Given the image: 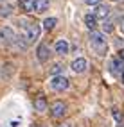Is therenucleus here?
Here are the masks:
<instances>
[{
  "instance_id": "aec40b11",
  "label": "nucleus",
  "mask_w": 124,
  "mask_h": 127,
  "mask_svg": "<svg viewBox=\"0 0 124 127\" xmlns=\"http://www.w3.org/2000/svg\"><path fill=\"white\" fill-rule=\"evenodd\" d=\"M85 4H88V5H99V4H101V0H85Z\"/></svg>"
},
{
  "instance_id": "1a4fd4ad",
  "label": "nucleus",
  "mask_w": 124,
  "mask_h": 127,
  "mask_svg": "<svg viewBox=\"0 0 124 127\" xmlns=\"http://www.w3.org/2000/svg\"><path fill=\"white\" fill-rule=\"evenodd\" d=\"M49 48H47V45L45 43H41V45H38V48H36V57H38V61L40 63H45L47 59H49Z\"/></svg>"
},
{
  "instance_id": "f257e3e1",
  "label": "nucleus",
  "mask_w": 124,
  "mask_h": 127,
  "mask_svg": "<svg viewBox=\"0 0 124 127\" xmlns=\"http://www.w3.org/2000/svg\"><path fill=\"white\" fill-rule=\"evenodd\" d=\"M40 25L38 23H29V25H23V34L16 39V43H18L22 48H27L29 45H32L34 41L40 38Z\"/></svg>"
},
{
  "instance_id": "f3484780",
  "label": "nucleus",
  "mask_w": 124,
  "mask_h": 127,
  "mask_svg": "<svg viewBox=\"0 0 124 127\" xmlns=\"http://www.w3.org/2000/svg\"><path fill=\"white\" fill-rule=\"evenodd\" d=\"M112 115H113V118H115V120H117V124H122V122H124V115L119 111V109H113V111H112Z\"/></svg>"
},
{
  "instance_id": "6ab92c4d",
  "label": "nucleus",
  "mask_w": 124,
  "mask_h": 127,
  "mask_svg": "<svg viewBox=\"0 0 124 127\" xmlns=\"http://www.w3.org/2000/svg\"><path fill=\"white\" fill-rule=\"evenodd\" d=\"M103 31H104V32H112V31H113V23H112V22H104V23H103Z\"/></svg>"
},
{
  "instance_id": "4be33fe9",
  "label": "nucleus",
  "mask_w": 124,
  "mask_h": 127,
  "mask_svg": "<svg viewBox=\"0 0 124 127\" xmlns=\"http://www.w3.org/2000/svg\"><path fill=\"white\" fill-rule=\"evenodd\" d=\"M121 31H122V34H124V20L121 22Z\"/></svg>"
},
{
  "instance_id": "b1692460",
  "label": "nucleus",
  "mask_w": 124,
  "mask_h": 127,
  "mask_svg": "<svg viewBox=\"0 0 124 127\" xmlns=\"http://www.w3.org/2000/svg\"><path fill=\"white\" fill-rule=\"evenodd\" d=\"M121 81H122V84H124V72H122V75H121Z\"/></svg>"
},
{
  "instance_id": "412c9836",
  "label": "nucleus",
  "mask_w": 124,
  "mask_h": 127,
  "mask_svg": "<svg viewBox=\"0 0 124 127\" xmlns=\"http://www.w3.org/2000/svg\"><path fill=\"white\" fill-rule=\"evenodd\" d=\"M58 127H72L70 124H61V125H58Z\"/></svg>"
},
{
  "instance_id": "dca6fc26",
  "label": "nucleus",
  "mask_w": 124,
  "mask_h": 127,
  "mask_svg": "<svg viewBox=\"0 0 124 127\" xmlns=\"http://www.w3.org/2000/svg\"><path fill=\"white\" fill-rule=\"evenodd\" d=\"M23 11H34V0H20Z\"/></svg>"
},
{
  "instance_id": "20e7f679",
  "label": "nucleus",
  "mask_w": 124,
  "mask_h": 127,
  "mask_svg": "<svg viewBox=\"0 0 124 127\" xmlns=\"http://www.w3.org/2000/svg\"><path fill=\"white\" fill-rule=\"evenodd\" d=\"M51 88L54 91H65L68 88V79L63 77V75H58V77H52L51 81Z\"/></svg>"
},
{
  "instance_id": "a878e982",
  "label": "nucleus",
  "mask_w": 124,
  "mask_h": 127,
  "mask_svg": "<svg viewBox=\"0 0 124 127\" xmlns=\"http://www.w3.org/2000/svg\"><path fill=\"white\" fill-rule=\"evenodd\" d=\"M112 2H122V0H112Z\"/></svg>"
},
{
  "instance_id": "6e6552de",
  "label": "nucleus",
  "mask_w": 124,
  "mask_h": 127,
  "mask_svg": "<svg viewBox=\"0 0 124 127\" xmlns=\"http://www.w3.org/2000/svg\"><path fill=\"white\" fill-rule=\"evenodd\" d=\"M88 68V61L85 57H77V59H74V63H72V70L76 72V73H83Z\"/></svg>"
},
{
  "instance_id": "f03ea898",
  "label": "nucleus",
  "mask_w": 124,
  "mask_h": 127,
  "mask_svg": "<svg viewBox=\"0 0 124 127\" xmlns=\"http://www.w3.org/2000/svg\"><path fill=\"white\" fill-rule=\"evenodd\" d=\"M90 47L97 56H106L108 54V41H106V36L99 31L90 32Z\"/></svg>"
},
{
  "instance_id": "9d476101",
  "label": "nucleus",
  "mask_w": 124,
  "mask_h": 127,
  "mask_svg": "<svg viewBox=\"0 0 124 127\" xmlns=\"http://www.w3.org/2000/svg\"><path fill=\"white\" fill-rule=\"evenodd\" d=\"M85 25H86V29H90V31L94 32L97 29V25H99V20L95 18L92 13H88V14H85Z\"/></svg>"
},
{
  "instance_id": "5701e85b",
  "label": "nucleus",
  "mask_w": 124,
  "mask_h": 127,
  "mask_svg": "<svg viewBox=\"0 0 124 127\" xmlns=\"http://www.w3.org/2000/svg\"><path fill=\"white\" fill-rule=\"evenodd\" d=\"M121 59H124V48L121 50Z\"/></svg>"
},
{
  "instance_id": "0eeeda50",
  "label": "nucleus",
  "mask_w": 124,
  "mask_h": 127,
  "mask_svg": "<svg viewBox=\"0 0 124 127\" xmlns=\"http://www.w3.org/2000/svg\"><path fill=\"white\" fill-rule=\"evenodd\" d=\"M97 20H104V18H108L110 16V7L108 5H104V4H99V5H95V9H94V13H92Z\"/></svg>"
},
{
  "instance_id": "393cba45",
  "label": "nucleus",
  "mask_w": 124,
  "mask_h": 127,
  "mask_svg": "<svg viewBox=\"0 0 124 127\" xmlns=\"http://www.w3.org/2000/svg\"><path fill=\"white\" fill-rule=\"evenodd\" d=\"M117 127H124V122L122 124H117Z\"/></svg>"
},
{
  "instance_id": "7ed1b4c3",
  "label": "nucleus",
  "mask_w": 124,
  "mask_h": 127,
  "mask_svg": "<svg viewBox=\"0 0 124 127\" xmlns=\"http://www.w3.org/2000/svg\"><path fill=\"white\" fill-rule=\"evenodd\" d=\"M67 111H68V107H67V104H65V102H61V100H56V102L51 106V115H52V118H63L65 115H67Z\"/></svg>"
},
{
  "instance_id": "4468645a",
  "label": "nucleus",
  "mask_w": 124,
  "mask_h": 127,
  "mask_svg": "<svg viewBox=\"0 0 124 127\" xmlns=\"http://www.w3.org/2000/svg\"><path fill=\"white\" fill-rule=\"evenodd\" d=\"M11 14H13V5H9V4L0 5V18H7Z\"/></svg>"
},
{
  "instance_id": "9b49d317",
  "label": "nucleus",
  "mask_w": 124,
  "mask_h": 127,
  "mask_svg": "<svg viewBox=\"0 0 124 127\" xmlns=\"http://www.w3.org/2000/svg\"><path fill=\"white\" fill-rule=\"evenodd\" d=\"M34 109H36L38 113L47 111V98H45L43 95H38V97L34 98Z\"/></svg>"
},
{
  "instance_id": "a211bd4d",
  "label": "nucleus",
  "mask_w": 124,
  "mask_h": 127,
  "mask_svg": "<svg viewBox=\"0 0 124 127\" xmlns=\"http://www.w3.org/2000/svg\"><path fill=\"white\" fill-rule=\"evenodd\" d=\"M61 72H63V66H61V64H54L52 68H51V73L54 75V77H58V75H61Z\"/></svg>"
},
{
  "instance_id": "ddd939ff",
  "label": "nucleus",
  "mask_w": 124,
  "mask_h": 127,
  "mask_svg": "<svg viewBox=\"0 0 124 127\" xmlns=\"http://www.w3.org/2000/svg\"><path fill=\"white\" fill-rule=\"evenodd\" d=\"M49 7H51L49 0H34V11L36 13H45Z\"/></svg>"
},
{
  "instance_id": "423d86ee",
  "label": "nucleus",
  "mask_w": 124,
  "mask_h": 127,
  "mask_svg": "<svg viewBox=\"0 0 124 127\" xmlns=\"http://www.w3.org/2000/svg\"><path fill=\"white\" fill-rule=\"evenodd\" d=\"M0 39H4L5 43H16V34H14V31L11 27H2L0 29Z\"/></svg>"
},
{
  "instance_id": "f8f14e48",
  "label": "nucleus",
  "mask_w": 124,
  "mask_h": 127,
  "mask_svg": "<svg viewBox=\"0 0 124 127\" xmlns=\"http://www.w3.org/2000/svg\"><path fill=\"white\" fill-rule=\"evenodd\" d=\"M54 50H56V54H61V56H65V54H68L70 47H68V43H67L65 39H60V41H56Z\"/></svg>"
},
{
  "instance_id": "2eb2a0df",
  "label": "nucleus",
  "mask_w": 124,
  "mask_h": 127,
  "mask_svg": "<svg viewBox=\"0 0 124 127\" xmlns=\"http://www.w3.org/2000/svg\"><path fill=\"white\" fill-rule=\"evenodd\" d=\"M56 23H58L56 18H45L41 25H43V29H45V31H52V29L56 27Z\"/></svg>"
},
{
  "instance_id": "39448f33",
  "label": "nucleus",
  "mask_w": 124,
  "mask_h": 127,
  "mask_svg": "<svg viewBox=\"0 0 124 127\" xmlns=\"http://www.w3.org/2000/svg\"><path fill=\"white\" fill-rule=\"evenodd\" d=\"M110 72L113 75H122V72H124V59L113 57L112 61H110Z\"/></svg>"
}]
</instances>
